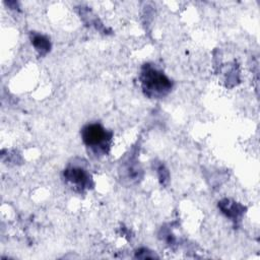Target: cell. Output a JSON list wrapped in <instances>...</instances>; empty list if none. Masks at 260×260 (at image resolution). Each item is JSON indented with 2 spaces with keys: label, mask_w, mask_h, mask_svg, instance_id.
Wrapping results in <instances>:
<instances>
[{
  "label": "cell",
  "mask_w": 260,
  "mask_h": 260,
  "mask_svg": "<svg viewBox=\"0 0 260 260\" xmlns=\"http://www.w3.org/2000/svg\"><path fill=\"white\" fill-rule=\"evenodd\" d=\"M141 82L148 94H164L171 88L170 80L161 72L151 67H146L142 71Z\"/></svg>",
  "instance_id": "6da1fadb"
},
{
  "label": "cell",
  "mask_w": 260,
  "mask_h": 260,
  "mask_svg": "<svg viewBox=\"0 0 260 260\" xmlns=\"http://www.w3.org/2000/svg\"><path fill=\"white\" fill-rule=\"evenodd\" d=\"M82 140L86 146L92 149H103L110 140V134L100 124L86 125L81 132Z\"/></svg>",
  "instance_id": "7a4b0ae2"
},
{
  "label": "cell",
  "mask_w": 260,
  "mask_h": 260,
  "mask_svg": "<svg viewBox=\"0 0 260 260\" xmlns=\"http://www.w3.org/2000/svg\"><path fill=\"white\" fill-rule=\"evenodd\" d=\"M65 176L69 182H71L72 184H75L79 187L85 186L88 182L87 175L82 169H78V168L69 169L65 172Z\"/></svg>",
  "instance_id": "3957f363"
},
{
  "label": "cell",
  "mask_w": 260,
  "mask_h": 260,
  "mask_svg": "<svg viewBox=\"0 0 260 260\" xmlns=\"http://www.w3.org/2000/svg\"><path fill=\"white\" fill-rule=\"evenodd\" d=\"M32 44L36 46V48H38V50H41V51H43V50L47 51L48 48L50 47V46H49V43H48V40L45 39V38L42 37V36H36V37L34 38Z\"/></svg>",
  "instance_id": "277c9868"
}]
</instances>
